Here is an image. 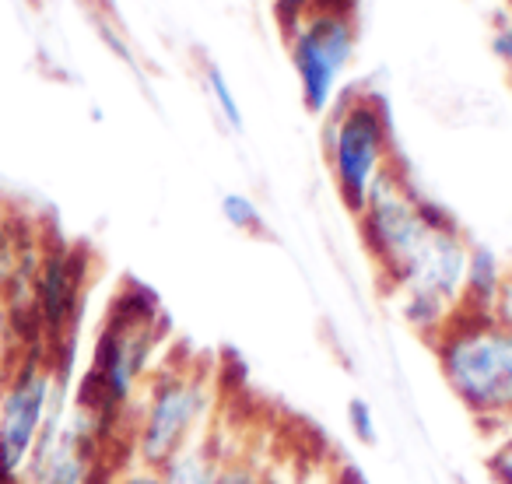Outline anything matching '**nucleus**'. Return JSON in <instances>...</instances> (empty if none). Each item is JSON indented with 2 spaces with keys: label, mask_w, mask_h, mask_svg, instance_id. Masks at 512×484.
<instances>
[{
  "label": "nucleus",
  "mask_w": 512,
  "mask_h": 484,
  "mask_svg": "<svg viewBox=\"0 0 512 484\" xmlns=\"http://www.w3.org/2000/svg\"><path fill=\"white\" fill-rule=\"evenodd\" d=\"M221 218L235 228V232H246V235H264V211L256 207L253 197L246 193H221V204H218Z\"/></svg>",
  "instance_id": "obj_14"
},
{
  "label": "nucleus",
  "mask_w": 512,
  "mask_h": 484,
  "mask_svg": "<svg viewBox=\"0 0 512 484\" xmlns=\"http://www.w3.org/2000/svg\"><path fill=\"white\" fill-rule=\"evenodd\" d=\"M71 372L46 351L22 355L0 386V484H25L43 435L71 407Z\"/></svg>",
  "instance_id": "obj_5"
},
{
  "label": "nucleus",
  "mask_w": 512,
  "mask_h": 484,
  "mask_svg": "<svg viewBox=\"0 0 512 484\" xmlns=\"http://www.w3.org/2000/svg\"><path fill=\"white\" fill-rule=\"evenodd\" d=\"M271 467H267L253 449L246 446H225V460L218 470V484H271Z\"/></svg>",
  "instance_id": "obj_13"
},
{
  "label": "nucleus",
  "mask_w": 512,
  "mask_h": 484,
  "mask_svg": "<svg viewBox=\"0 0 512 484\" xmlns=\"http://www.w3.org/2000/svg\"><path fill=\"white\" fill-rule=\"evenodd\" d=\"M88 288V253L71 242H46L36 267V320L43 348L60 369L71 372V344Z\"/></svg>",
  "instance_id": "obj_9"
},
{
  "label": "nucleus",
  "mask_w": 512,
  "mask_h": 484,
  "mask_svg": "<svg viewBox=\"0 0 512 484\" xmlns=\"http://www.w3.org/2000/svg\"><path fill=\"white\" fill-rule=\"evenodd\" d=\"M274 15H278L281 25L295 22L302 15H313V11L323 8H351V0H271Z\"/></svg>",
  "instance_id": "obj_17"
},
{
  "label": "nucleus",
  "mask_w": 512,
  "mask_h": 484,
  "mask_svg": "<svg viewBox=\"0 0 512 484\" xmlns=\"http://www.w3.org/2000/svg\"><path fill=\"white\" fill-rule=\"evenodd\" d=\"M355 218L358 239L376 267L379 285L390 288L397 274L411 264L414 253L425 246L432 228L449 218V211H442L428 193H421L404 162H393L386 176L369 190Z\"/></svg>",
  "instance_id": "obj_6"
},
{
  "label": "nucleus",
  "mask_w": 512,
  "mask_h": 484,
  "mask_svg": "<svg viewBox=\"0 0 512 484\" xmlns=\"http://www.w3.org/2000/svg\"><path fill=\"white\" fill-rule=\"evenodd\" d=\"M467 253L470 239L463 235V228L449 218H442L432 228V235L425 239L418 253L411 257V264L397 274L386 292H390L393 306H397L400 320L407 323V330L432 344L449 323L460 316V299H463V271H467Z\"/></svg>",
  "instance_id": "obj_7"
},
{
  "label": "nucleus",
  "mask_w": 512,
  "mask_h": 484,
  "mask_svg": "<svg viewBox=\"0 0 512 484\" xmlns=\"http://www.w3.org/2000/svg\"><path fill=\"white\" fill-rule=\"evenodd\" d=\"M488 474L495 484H512V425L495 432V442L488 449Z\"/></svg>",
  "instance_id": "obj_15"
},
{
  "label": "nucleus",
  "mask_w": 512,
  "mask_h": 484,
  "mask_svg": "<svg viewBox=\"0 0 512 484\" xmlns=\"http://www.w3.org/2000/svg\"><path fill=\"white\" fill-rule=\"evenodd\" d=\"M327 484H365V481H362V474H358L355 467H344V463H341V467L327 477Z\"/></svg>",
  "instance_id": "obj_22"
},
{
  "label": "nucleus",
  "mask_w": 512,
  "mask_h": 484,
  "mask_svg": "<svg viewBox=\"0 0 512 484\" xmlns=\"http://www.w3.org/2000/svg\"><path fill=\"white\" fill-rule=\"evenodd\" d=\"M491 53H495V60L512 78V0L498 11L495 22H491Z\"/></svg>",
  "instance_id": "obj_16"
},
{
  "label": "nucleus",
  "mask_w": 512,
  "mask_h": 484,
  "mask_svg": "<svg viewBox=\"0 0 512 484\" xmlns=\"http://www.w3.org/2000/svg\"><path fill=\"white\" fill-rule=\"evenodd\" d=\"M281 29H285V50L292 60L295 81H299L302 106L313 116H327L344 92V74L355 64V15L351 8H323L295 18Z\"/></svg>",
  "instance_id": "obj_8"
},
{
  "label": "nucleus",
  "mask_w": 512,
  "mask_h": 484,
  "mask_svg": "<svg viewBox=\"0 0 512 484\" xmlns=\"http://www.w3.org/2000/svg\"><path fill=\"white\" fill-rule=\"evenodd\" d=\"M271 484H285V481H278V477H271Z\"/></svg>",
  "instance_id": "obj_23"
},
{
  "label": "nucleus",
  "mask_w": 512,
  "mask_h": 484,
  "mask_svg": "<svg viewBox=\"0 0 512 484\" xmlns=\"http://www.w3.org/2000/svg\"><path fill=\"white\" fill-rule=\"evenodd\" d=\"M169 348V316L148 288L130 281L109 302L81 393L74 400L123 432V418Z\"/></svg>",
  "instance_id": "obj_2"
},
{
  "label": "nucleus",
  "mask_w": 512,
  "mask_h": 484,
  "mask_svg": "<svg viewBox=\"0 0 512 484\" xmlns=\"http://www.w3.org/2000/svg\"><path fill=\"white\" fill-rule=\"evenodd\" d=\"M439 376L488 432L512 425V334L495 316L460 313L432 341Z\"/></svg>",
  "instance_id": "obj_3"
},
{
  "label": "nucleus",
  "mask_w": 512,
  "mask_h": 484,
  "mask_svg": "<svg viewBox=\"0 0 512 484\" xmlns=\"http://www.w3.org/2000/svg\"><path fill=\"white\" fill-rule=\"evenodd\" d=\"M18 358H22V348H18V341H15V330H11V323H8V313H4V306H0V386H4V379L11 376Z\"/></svg>",
  "instance_id": "obj_20"
},
{
  "label": "nucleus",
  "mask_w": 512,
  "mask_h": 484,
  "mask_svg": "<svg viewBox=\"0 0 512 484\" xmlns=\"http://www.w3.org/2000/svg\"><path fill=\"white\" fill-rule=\"evenodd\" d=\"M323 158L334 190L351 214L365 204L369 190L400 162L390 106L372 88H344L341 99L323 116Z\"/></svg>",
  "instance_id": "obj_4"
},
{
  "label": "nucleus",
  "mask_w": 512,
  "mask_h": 484,
  "mask_svg": "<svg viewBox=\"0 0 512 484\" xmlns=\"http://www.w3.org/2000/svg\"><path fill=\"white\" fill-rule=\"evenodd\" d=\"M505 274H509V264H502V257H498L491 246L470 242L467 271H463L460 313H474V316L495 313V302H498V295H502Z\"/></svg>",
  "instance_id": "obj_10"
},
{
  "label": "nucleus",
  "mask_w": 512,
  "mask_h": 484,
  "mask_svg": "<svg viewBox=\"0 0 512 484\" xmlns=\"http://www.w3.org/2000/svg\"><path fill=\"white\" fill-rule=\"evenodd\" d=\"M218 407V369L204 355L169 348L123 418V453L127 460L162 470L214 432Z\"/></svg>",
  "instance_id": "obj_1"
},
{
  "label": "nucleus",
  "mask_w": 512,
  "mask_h": 484,
  "mask_svg": "<svg viewBox=\"0 0 512 484\" xmlns=\"http://www.w3.org/2000/svg\"><path fill=\"white\" fill-rule=\"evenodd\" d=\"M200 81H204V92H207V99H211V106L218 109L221 123H225L232 134H242V130H246V116H242V106H239V99H235V88H232V81L225 78V71L207 60V64L200 67Z\"/></svg>",
  "instance_id": "obj_12"
},
{
  "label": "nucleus",
  "mask_w": 512,
  "mask_h": 484,
  "mask_svg": "<svg viewBox=\"0 0 512 484\" xmlns=\"http://www.w3.org/2000/svg\"><path fill=\"white\" fill-rule=\"evenodd\" d=\"M102 484H165V474L158 467H144V463H134V460H120L113 470H109Z\"/></svg>",
  "instance_id": "obj_18"
},
{
  "label": "nucleus",
  "mask_w": 512,
  "mask_h": 484,
  "mask_svg": "<svg viewBox=\"0 0 512 484\" xmlns=\"http://www.w3.org/2000/svg\"><path fill=\"white\" fill-rule=\"evenodd\" d=\"M348 428L362 446H372L376 442V414L365 400H351L348 404Z\"/></svg>",
  "instance_id": "obj_19"
},
{
  "label": "nucleus",
  "mask_w": 512,
  "mask_h": 484,
  "mask_svg": "<svg viewBox=\"0 0 512 484\" xmlns=\"http://www.w3.org/2000/svg\"><path fill=\"white\" fill-rule=\"evenodd\" d=\"M221 460H225V442L218 432H211L190 449H183L176 460L165 463V484H218Z\"/></svg>",
  "instance_id": "obj_11"
},
{
  "label": "nucleus",
  "mask_w": 512,
  "mask_h": 484,
  "mask_svg": "<svg viewBox=\"0 0 512 484\" xmlns=\"http://www.w3.org/2000/svg\"><path fill=\"white\" fill-rule=\"evenodd\" d=\"M495 316L498 323H502L505 330L512 334V264H509V274H505V285H502V295H498V302H495Z\"/></svg>",
  "instance_id": "obj_21"
}]
</instances>
